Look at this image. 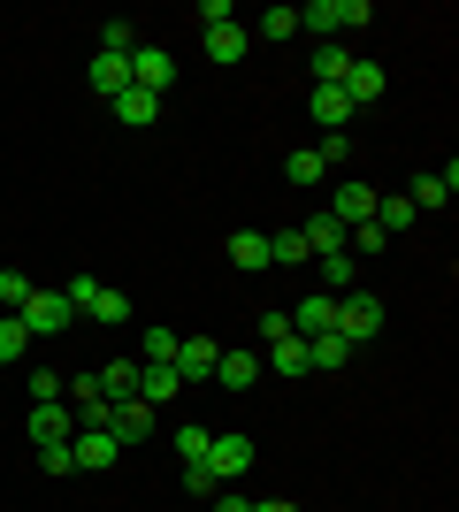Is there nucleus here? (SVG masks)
Listing matches in <instances>:
<instances>
[{"label": "nucleus", "instance_id": "f257e3e1", "mask_svg": "<svg viewBox=\"0 0 459 512\" xmlns=\"http://www.w3.org/2000/svg\"><path fill=\"white\" fill-rule=\"evenodd\" d=\"M375 8L368 0H306L299 8V31H314V39H337V31H360Z\"/></svg>", "mask_w": 459, "mask_h": 512}, {"label": "nucleus", "instance_id": "f03ea898", "mask_svg": "<svg viewBox=\"0 0 459 512\" xmlns=\"http://www.w3.org/2000/svg\"><path fill=\"white\" fill-rule=\"evenodd\" d=\"M337 337L345 344L383 337V299H375V291H345V299H337Z\"/></svg>", "mask_w": 459, "mask_h": 512}, {"label": "nucleus", "instance_id": "7ed1b4c3", "mask_svg": "<svg viewBox=\"0 0 459 512\" xmlns=\"http://www.w3.org/2000/svg\"><path fill=\"white\" fill-rule=\"evenodd\" d=\"M100 428H108V436H115L123 451H138V444H146V436H153L161 421H153V406H146V398H108V421H100Z\"/></svg>", "mask_w": 459, "mask_h": 512}, {"label": "nucleus", "instance_id": "20e7f679", "mask_svg": "<svg viewBox=\"0 0 459 512\" xmlns=\"http://www.w3.org/2000/svg\"><path fill=\"white\" fill-rule=\"evenodd\" d=\"M16 321L31 329V337H69V321H77V314H69V299H62V291H31Z\"/></svg>", "mask_w": 459, "mask_h": 512}, {"label": "nucleus", "instance_id": "39448f33", "mask_svg": "<svg viewBox=\"0 0 459 512\" xmlns=\"http://www.w3.org/2000/svg\"><path fill=\"white\" fill-rule=\"evenodd\" d=\"M253 459H261V444H253V436H238V428H222L215 444H207V467H215V482H238Z\"/></svg>", "mask_w": 459, "mask_h": 512}, {"label": "nucleus", "instance_id": "423d86ee", "mask_svg": "<svg viewBox=\"0 0 459 512\" xmlns=\"http://www.w3.org/2000/svg\"><path fill=\"white\" fill-rule=\"evenodd\" d=\"M169 85H176V54L169 46H138L131 54V92H153V100H161Z\"/></svg>", "mask_w": 459, "mask_h": 512}, {"label": "nucleus", "instance_id": "0eeeda50", "mask_svg": "<svg viewBox=\"0 0 459 512\" xmlns=\"http://www.w3.org/2000/svg\"><path fill=\"white\" fill-rule=\"evenodd\" d=\"M215 360H222V344H215V337H184L169 367H176V383L192 390V383H207V375H215Z\"/></svg>", "mask_w": 459, "mask_h": 512}, {"label": "nucleus", "instance_id": "6e6552de", "mask_svg": "<svg viewBox=\"0 0 459 512\" xmlns=\"http://www.w3.org/2000/svg\"><path fill=\"white\" fill-rule=\"evenodd\" d=\"M69 459H77L85 474H108L115 459H123V444H115L108 428H77V436H69Z\"/></svg>", "mask_w": 459, "mask_h": 512}, {"label": "nucleus", "instance_id": "1a4fd4ad", "mask_svg": "<svg viewBox=\"0 0 459 512\" xmlns=\"http://www.w3.org/2000/svg\"><path fill=\"white\" fill-rule=\"evenodd\" d=\"M337 329V299L329 291H306L299 306H291V337H329Z\"/></svg>", "mask_w": 459, "mask_h": 512}, {"label": "nucleus", "instance_id": "9d476101", "mask_svg": "<svg viewBox=\"0 0 459 512\" xmlns=\"http://www.w3.org/2000/svg\"><path fill=\"white\" fill-rule=\"evenodd\" d=\"M375 184H337V199H329L322 214H337V222H345V230H360V222H375Z\"/></svg>", "mask_w": 459, "mask_h": 512}, {"label": "nucleus", "instance_id": "9b49d317", "mask_svg": "<svg viewBox=\"0 0 459 512\" xmlns=\"http://www.w3.org/2000/svg\"><path fill=\"white\" fill-rule=\"evenodd\" d=\"M23 428H31V444H69V436H77V413H69V398H62V406H31V421H23Z\"/></svg>", "mask_w": 459, "mask_h": 512}, {"label": "nucleus", "instance_id": "f8f14e48", "mask_svg": "<svg viewBox=\"0 0 459 512\" xmlns=\"http://www.w3.org/2000/svg\"><path fill=\"white\" fill-rule=\"evenodd\" d=\"M306 107H314V123H322V138H345V123H352V100H345L337 85H314V100H306Z\"/></svg>", "mask_w": 459, "mask_h": 512}, {"label": "nucleus", "instance_id": "ddd939ff", "mask_svg": "<svg viewBox=\"0 0 459 512\" xmlns=\"http://www.w3.org/2000/svg\"><path fill=\"white\" fill-rule=\"evenodd\" d=\"M337 92H345L352 107H375V100H383V62H352V69H345V85H337Z\"/></svg>", "mask_w": 459, "mask_h": 512}, {"label": "nucleus", "instance_id": "4468645a", "mask_svg": "<svg viewBox=\"0 0 459 512\" xmlns=\"http://www.w3.org/2000/svg\"><path fill=\"white\" fill-rule=\"evenodd\" d=\"M245 46H253V31H245V23H215V31H207V62H245Z\"/></svg>", "mask_w": 459, "mask_h": 512}, {"label": "nucleus", "instance_id": "2eb2a0df", "mask_svg": "<svg viewBox=\"0 0 459 512\" xmlns=\"http://www.w3.org/2000/svg\"><path fill=\"white\" fill-rule=\"evenodd\" d=\"M92 92H108V100H123V92H131V62H123V54H92Z\"/></svg>", "mask_w": 459, "mask_h": 512}, {"label": "nucleus", "instance_id": "dca6fc26", "mask_svg": "<svg viewBox=\"0 0 459 512\" xmlns=\"http://www.w3.org/2000/svg\"><path fill=\"white\" fill-rule=\"evenodd\" d=\"M352 360V344L329 329V337H306V375H337V367Z\"/></svg>", "mask_w": 459, "mask_h": 512}, {"label": "nucleus", "instance_id": "f3484780", "mask_svg": "<svg viewBox=\"0 0 459 512\" xmlns=\"http://www.w3.org/2000/svg\"><path fill=\"white\" fill-rule=\"evenodd\" d=\"M176 390H184V383H176L169 360H146V367H138V398H146V406H169Z\"/></svg>", "mask_w": 459, "mask_h": 512}, {"label": "nucleus", "instance_id": "a211bd4d", "mask_svg": "<svg viewBox=\"0 0 459 512\" xmlns=\"http://www.w3.org/2000/svg\"><path fill=\"white\" fill-rule=\"evenodd\" d=\"M215 383L222 390H253V383H261V360H253V352H222V360H215Z\"/></svg>", "mask_w": 459, "mask_h": 512}, {"label": "nucleus", "instance_id": "6ab92c4d", "mask_svg": "<svg viewBox=\"0 0 459 512\" xmlns=\"http://www.w3.org/2000/svg\"><path fill=\"white\" fill-rule=\"evenodd\" d=\"M268 367L299 383V375H306V337H291V329H284V337H268Z\"/></svg>", "mask_w": 459, "mask_h": 512}, {"label": "nucleus", "instance_id": "aec40b11", "mask_svg": "<svg viewBox=\"0 0 459 512\" xmlns=\"http://www.w3.org/2000/svg\"><path fill=\"white\" fill-rule=\"evenodd\" d=\"M299 237H306V253H314V260H322V253H345V222H337V214H314Z\"/></svg>", "mask_w": 459, "mask_h": 512}, {"label": "nucleus", "instance_id": "412c9836", "mask_svg": "<svg viewBox=\"0 0 459 512\" xmlns=\"http://www.w3.org/2000/svg\"><path fill=\"white\" fill-rule=\"evenodd\" d=\"M352 283H360V260H352V253H322V291H329V299H345Z\"/></svg>", "mask_w": 459, "mask_h": 512}, {"label": "nucleus", "instance_id": "4be33fe9", "mask_svg": "<svg viewBox=\"0 0 459 512\" xmlns=\"http://www.w3.org/2000/svg\"><path fill=\"white\" fill-rule=\"evenodd\" d=\"M345 69H352V54H345L337 39L314 46V85H345Z\"/></svg>", "mask_w": 459, "mask_h": 512}, {"label": "nucleus", "instance_id": "5701e85b", "mask_svg": "<svg viewBox=\"0 0 459 512\" xmlns=\"http://www.w3.org/2000/svg\"><path fill=\"white\" fill-rule=\"evenodd\" d=\"M115 115H123L131 130H153V123H161V100H153V92H123V100H115Z\"/></svg>", "mask_w": 459, "mask_h": 512}, {"label": "nucleus", "instance_id": "b1692460", "mask_svg": "<svg viewBox=\"0 0 459 512\" xmlns=\"http://www.w3.org/2000/svg\"><path fill=\"white\" fill-rule=\"evenodd\" d=\"M100 398H138V360H108L100 367Z\"/></svg>", "mask_w": 459, "mask_h": 512}, {"label": "nucleus", "instance_id": "393cba45", "mask_svg": "<svg viewBox=\"0 0 459 512\" xmlns=\"http://www.w3.org/2000/svg\"><path fill=\"white\" fill-rule=\"evenodd\" d=\"M100 291H108V283H100V276H85V268H77V276L62 283V299H69V314H77V321L92 314V299H100Z\"/></svg>", "mask_w": 459, "mask_h": 512}, {"label": "nucleus", "instance_id": "a878e982", "mask_svg": "<svg viewBox=\"0 0 459 512\" xmlns=\"http://www.w3.org/2000/svg\"><path fill=\"white\" fill-rule=\"evenodd\" d=\"M230 260H238V268H276V260H268V237H261V230H238V237H230Z\"/></svg>", "mask_w": 459, "mask_h": 512}, {"label": "nucleus", "instance_id": "bb28decb", "mask_svg": "<svg viewBox=\"0 0 459 512\" xmlns=\"http://www.w3.org/2000/svg\"><path fill=\"white\" fill-rule=\"evenodd\" d=\"M268 260H276V268H306L314 253H306V237H299V230H276V237H268Z\"/></svg>", "mask_w": 459, "mask_h": 512}, {"label": "nucleus", "instance_id": "cd10ccee", "mask_svg": "<svg viewBox=\"0 0 459 512\" xmlns=\"http://www.w3.org/2000/svg\"><path fill=\"white\" fill-rule=\"evenodd\" d=\"M375 230H383V237L414 230V199H375Z\"/></svg>", "mask_w": 459, "mask_h": 512}, {"label": "nucleus", "instance_id": "c85d7f7f", "mask_svg": "<svg viewBox=\"0 0 459 512\" xmlns=\"http://www.w3.org/2000/svg\"><path fill=\"white\" fill-rule=\"evenodd\" d=\"M322 169H329V161H322V146H299V153L284 161V176H291V184H322Z\"/></svg>", "mask_w": 459, "mask_h": 512}, {"label": "nucleus", "instance_id": "c756f323", "mask_svg": "<svg viewBox=\"0 0 459 512\" xmlns=\"http://www.w3.org/2000/svg\"><path fill=\"white\" fill-rule=\"evenodd\" d=\"M100 54H123V62H131L138 54V23H100Z\"/></svg>", "mask_w": 459, "mask_h": 512}, {"label": "nucleus", "instance_id": "7c9ffc66", "mask_svg": "<svg viewBox=\"0 0 459 512\" xmlns=\"http://www.w3.org/2000/svg\"><path fill=\"white\" fill-rule=\"evenodd\" d=\"M31 291H39V283L23 276V268H0V306H8V314H23V299H31Z\"/></svg>", "mask_w": 459, "mask_h": 512}, {"label": "nucleus", "instance_id": "2f4dec72", "mask_svg": "<svg viewBox=\"0 0 459 512\" xmlns=\"http://www.w3.org/2000/svg\"><path fill=\"white\" fill-rule=\"evenodd\" d=\"M23 344H31V329H23L16 314H0V367H16V360H23Z\"/></svg>", "mask_w": 459, "mask_h": 512}, {"label": "nucleus", "instance_id": "473e14b6", "mask_svg": "<svg viewBox=\"0 0 459 512\" xmlns=\"http://www.w3.org/2000/svg\"><path fill=\"white\" fill-rule=\"evenodd\" d=\"M31 406H62V375H54V367H31Z\"/></svg>", "mask_w": 459, "mask_h": 512}, {"label": "nucleus", "instance_id": "72a5a7b5", "mask_svg": "<svg viewBox=\"0 0 459 512\" xmlns=\"http://www.w3.org/2000/svg\"><path fill=\"white\" fill-rule=\"evenodd\" d=\"M406 199H414V214H421V207H452V184H444V176H421Z\"/></svg>", "mask_w": 459, "mask_h": 512}, {"label": "nucleus", "instance_id": "f704fd0d", "mask_svg": "<svg viewBox=\"0 0 459 512\" xmlns=\"http://www.w3.org/2000/svg\"><path fill=\"white\" fill-rule=\"evenodd\" d=\"M85 321H108V329H115V321H131V299H123V291H100Z\"/></svg>", "mask_w": 459, "mask_h": 512}, {"label": "nucleus", "instance_id": "c9c22d12", "mask_svg": "<svg viewBox=\"0 0 459 512\" xmlns=\"http://www.w3.org/2000/svg\"><path fill=\"white\" fill-rule=\"evenodd\" d=\"M291 31H299V8H268L261 16V39H291Z\"/></svg>", "mask_w": 459, "mask_h": 512}, {"label": "nucleus", "instance_id": "e433bc0d", "mask_svg": "<svg viewBox=\"0 0 459 512\" xmlns=\"http://www.w3.org/2000/svg\"><path fill=\"white\" fill-rule=\"evenodd\" d=\"M184 490H192V497H215L222 482H215V467H207V459H192V467H184Z\"/></svg>", "mask_w": 459, "mask_h": 512}, {"label": "nucleus", "instance_id": "4c0bfd02", "mask_svg": "<svg viewBox=\"0 0 459 512\" xmlns=\"http://www.w3.org/2000/svg\"><path fill=\"white\" fill-rule=\"evenodd\" d=\"M138 344H146V360H176V344H184V337H176V329H146Z\"/></svg>", "mask_w": 459, "mask_h": 512}, {"label": "nucleus", "instance_id": "58836bf2", "mask_svg": "<svg viewBox=\"0 0 459 512\" xmlns=\"http://www.w3.org/2000/svg\"><path fill=\"white\" fill-rule=\"evenodd\" d=\"M207 444H215V428H184V436H176V451H184V467H192V459H207Z\"/></svg>", "mask_w": 459, "mask_h": 512}, {"label": "nucleus", "instance_id": "ea45409f", "mask_svg": "<svg viewBox=\"0 0 459 512\" xmlns=\"http://www.w3.org/2000/svg\"><path fill=\"white\" fill-rule=\"evenodd\" d=\"M39 467H46V474H77V459H69V444H46Z\"/></svg>", "mask_w": 459, "mask_h": 512}, {"label": "nucleus", "instance_id": "a19ab883", "mask_svg": "<svg viewBox=\"0 0 459 512\" xmlns=\"http://www.w3.org/2000/svg\"><path fill=\"white\" fill-rule=\"evenodd\" d=\"M199 23H207V31H215V23H238V8H230V0H199Z\"/></svg>", "mask_w": 459, "mask_h": 512}, {"label": "nucleus", "instance_id": "79ce46f5", "mask_svg": "<svg viewBox=\"0 0 459 512\" xmlns=\"http://www.w3.org/2000/svg\"><path fill=\"white\" fill-rule=\"evenodd\" d=\"M207 505H215V512H253V497H238V490H230V482H222V490L207 497Z\"/></svg>", "mask_w": 459, "mask_h": 512}, {"label": "nucleus", "instance_id": "37998d69", "mask_svg": "<svg viewBox=\"0 0 459 512\" xmlns=\"http://www.w3.org/2000/svg\"><path fill=\"white\" fill-rule=\"evenodd\" d=\"M253 512H299V505H291V497H268V505H253Z\"/></svg>", "mask_w": 459, "mask_h": 512}]
</instances>
